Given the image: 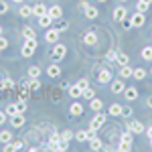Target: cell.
<instances>
[{
    "instance_id": "6da1fadb",
    "label": "cell",
    "mask_w": 152,
    "mask_h": 152,
    "mask_svg": "<svg viewBox=\"0 0 152 152\" xmlns=\"http://www.w3.org/2000/svg\"><path fill=\"white\" fill-rule=\"evenodd\" d=\"M37 51V39H24V45L20 49L23 57H33V53Z\"/></svg>"
},
{
    "instance_id": "7a4b0ae2",
    "label": "cell",
    "mask_w": 152,
    "mask_h": 152,
    "mask_svg": "<svg viewBox=\"0 0 152 152\" xmlns=\"http://www.w3.org/2000/svg\"><path fill=\"white\" fill-rule=\"evenodd\" d=\"M104 124H105V114H102V112H95L94 120L89 122V130H95V132H97V130L102 128Z\"/></svg>"
},
{
    "instance_id": "3957f363",
    "label": "cell",
    "mask_w": 152,
    "mask_h": 152,
    "mask_svg": "<svg viewBox=\"0 0 152 152\" xmlns=\"http://www.w3.org/2000/svg\"><path fill=\"white\" fill-rule=\"evenodd\" d=\"M120 150L128 152L130 148H132V132H126V134H122L120 136V146H118Z\"/></svg>"
},
{
    "instance_id": "277c9868",
    "label": "cell",
    "mask_w": 152,
    "mask_h": 152,
    "mask_svg": "<svg viewBox=\"0 0 152 152\" xmlns=\"http://www.w3.org/2000/svg\"><path fill=\"white\" fill-rule=\"evenodd\" d=\"M146 23V16H144V12H140V10H136L132 16H130V26H142V24Z\"/></svg>"
},
{
    "instance_id": "5b68a950",
    "label": "cell",
    "mask_w": 152,
    "mask_h": 152,
    "mask_svg": "<svg viewBox=\"0 0 152 152\" xmlns=\"http://www.w3.org/2000/svg\"><path fill=\"white\" fill-rule=\"evenodd\" d=\"M126 126H128V132H132V134H142V132L146 130L140 120H132V122H128Z\"/></svg>"
},
{
    "instance_id": "8992f818",
    "label": "cell",
    "mask_w": 152,
    "mask_h": 152,
    "mask_svg": "<svg viewBox=\"0 0 152 152\" xmlns=\"http://www.w3.org/2000/svg\"><path fill=\"white\" fill-rule=\"evenodd\" d=\"M65 55H67V47H65L63 43H57L55 49H53V57H55V61H61Z\"/></svg>"
},
{
    "instance_id": "52a82bcc",
    "label": "cell",
    "mask_w": 152,
    "mask_h": 152,
    "mask_svg": "<svg viewBox=\"0 0 152 152\" xmlns=\"http://www.w3.org/2000/svg\"><path fill=\"white\" fill-rule=\"evenodd\" d=\"M59 144H61V134L53 132V134H51V138H49L47 148H51V150H59Z\"/></svg>"
},
{
    "instance_id": "ba28073f",
    "label": "cell",
    "mask_w": 152,
    "mask_h": 152,
    "mask_svg": "<svg viewBox=\"0 0 152 152\" xmlns=\"http://www.w3.org/2000/svg\"><path fill=\"white\" fill-rule=\"evenodd\" d=\"M45 41H47V43H57L59 41V28H47Z\"/></svg>"
},
{
    "instance_id": "9c48e42d",
    "label": "cell",
    "mask_w": 152,
    "mask_h": 152,
    "mask_svg": "<svg viewBox=\"0 0 152 152\" xmlns=\"http://www.w3.org/2000/svg\"><path fill=\"white\" fill-rule=\"evenodd\" d=\"M47 12H49V16H51L53 20H55V18H61V16H63V8H61L59 4H53L51 8H47Z\"/></svg>"
},
{
    "instance_id": "30bf717a",
    "label": "cell",
    "mask_w": 152,
    "mask_h": 152,
    "mask_svg": "<svg viewBox=\"0 0 152 152\" xmlns=\"http://www.w3.org/2000/svg\"><path fill=\"white\" fill-rule=\"evenodd\" d=\"M97 81L99 83H110L112 81V73H110V69H99V73H97Z\"/></svg>"
},
{
    "instance_id": "8fae6325",
    "label": "cell",
    "mask_w": 152,
    "mask_h": 152,
    "mask_svg": "<svg viewBox=\"0 0 152 152\" xmlns=\"http://www.w3.org/2000/svg\"><path fill=\"white\" fill-rule=\"evenodd\" d=\"M126 16H128V10H126L124 6H118V8H114V20H118V23H120V20H124Z\"/></svg>"
},
{
    "instance_id": "7c38bea8",
    "label": "cell",
    "mask_w": 152,
    "mask_h": 152,
    "mask_svg": "<svg viewBox=\"0 0 152 152\" xmlns=\"http://www.w3.org/2000/svg\"><path fill=\"white\" fill-rule=\"evenodd\" d=\"M83 43H85V45H89V47H91V45H95V43H97V35H95L94 31L85 33V35H83Z\"/></svg>"
},
{
    "instance_id": "4fadbf2b",
    "label": "cell",
    "mask_w": 152,
    "mask_h": 152,
    "mask_svg": "<svg viewBox=\"0 0 152 152\" xmlns=\"http://www.w3.org/2000/svg\"><path fill=\"white\" fill-rule=\"evenodd\" d=\"M10 122H12V128H23L24 126V114H14Z\"/></svg>"
},
{
    "instance_id": "5bb4252c",
    "label": "cell",
    "mask_w": 152,
    "mask_h": 152,
    "mask_svg": "<svg viewBox=\"0 0 152 152\" xmlns=\"http://www.w3.org/2000/svg\"><path fill=\"white\" fill-rule=\"evenodd\" d=\"M69 114L71 116H81L83 114V105L79 104V102H73V104L69 105Z\"/></svg>"
},
{
    "instance_id": "9a60e30c",
    "label": "cell",
    "mask_w": 152,
    "mask_h": 152,
    "mask_svg": "<svg viewBox=\"0 0 152 152\" xmlns=\"http://www.w3.org/2000/svg\"><path fill=\"white\" fill-rule=\"evenodd\" d=\"M124 95H126L128 102H134V99H138V89L136 87H126L124 89Z\"/></svg>"
},
{
    "instance_id": "2e32d148",
    "label": "cell",
    "mask_w": 152,
    "mask_h": 152,
    "mask_svg": "<svg viewBox=\"0 0 152 152\" xmlns=\"http://www.w3.org/2000/svg\"><path fill=\"white\" fill-rule=\"evenodd\" d=\"M47 75L49 77H59V75H61V67H59L57 63H51L47 67Z\"/></svg>"
},
{
    "instance_id": "e0dca14e",
    "label": "cell",
    "mask_w": 152,
    "mask_h": 152,
    "mask_svg": "<svg viewBox=\"0 0 152 152\" xmlns=\"http://www.w3.org/2000/svg\"><path fill=\"white\" fill-rule=\"evenodd\" d=\"M43 14H47V6L43 4V2H39L33 6V16H43Z\"/></svg>"
},
{
    "instance_id": "ac0fdd59",
    "label": "cell",
    "mask_w": 152,
    "mask_h": 152,
    "mask_svg": "<svg viewBox=\"0 0 152 152\" xmlns=\"http://www.w3.org/2000/svg\"><path fill=\"white\" fill-rule=\"evenodd\" d=\"M124 89H126V87H124V81H122V79H114V81H112V91H114V94H124Z\"/></svg>"
},
{
    "instance_id": "d6986e66",
    "label": "cell",
    "mask_w": 152,
    "mask_h": 152,
    "mask_svg": "<svg viewBox=\"0 0 152 152\" xmlns=\"http://www.w3.org/2000/svg\"><path fill=\"white\" fill-rule=\"evenodd\" d=\"M18 14H20L23 18H28V16H33V6H28V4H20V8H18Z\"/></svg>"
},
{
    "instance_id": "ffe728a7",
    "label": "cell",
    "mask_w": 152,
    "mask_h": 152,
    "mask_svg": "<svg viewBox=\"0 0 152 152\" xmlns=\"http://www.w3.org/2000/svg\"><path fill=\"white\" fill-rule=\"evenodd\" d=\"M83 12H85V16H87L89 20L97 18V8H95V6H91V4H87V8H83Z\"/></svg>"
},
{
    "instance_id": "44dd1931",
    "label": "cell",
    "mask_w": 152,
    "mask_h": 152,
    "mask_svg": "<svg viewBox=\"0 0 152 152\" xmlns=\"http://www.w3.org/2000/svg\"><path fill=\"white\" fill-rule=\"evenodd\" d=\"M0 142H2V144H10L12 142V132L2 130V132H0Z\"/></svg>"
},
{
    "instance_id": "7402d4cb",
    "label": "cell",
    "mask_w": 152,
    "mask_h": 152,
    "mask_svg": "<svg viewBox=\"0 0 152 152\" xmlns=\"http://www.w3.org/2000/svg\"><path fill=\"white\" fill-rule=\"evenodd\" d=\"M132 67H130V65H122V69H120V77H122V79H128V77H132Z\"/></svg>"
},
{
    "instance_id": "603a6c76",
    "label": "cell",
    "mask_w": 152,
    "mask_h": 152,
    "mask_svg": "<svg viewBox=\"0 0 152 152\" xmlns=\"http://www.w3.org/2000/svg\"><path fill=\"white\" fill-rule=\"evenodd\" d=\"M51 24H53V18L49 16V12L43 14V16H39V26H51Z\"/></svg>"
},
{
    "instance_id": "cb8c5ba5",
    "label": "cell",
    "mask_w": 152,
    "mask_h": 152,
    "mask_svg": "<svg viewBox=\"0 0 152 152\" xmlns=\"http://www.w3.org/2000/svg\"><path fill=\"white\" fill-rule=\"evenodd\" d=\"M91 104H89V107L94 110V112H102V107H104V102L102 99H97V97H94V99H89Z\"/></svg>"
},
{
    "instance_id": "d4e9b609",
    "label": "cell",
    "mask_w": 152,
    "mask_h": 152,
    "mask_svg": "<svg viewBox=\"0 0 152 152\" xmlns=\"http://www.w3.org/2000/svg\"><path fill=\"white\" fill-rule=\"evenodd\" d=\"M75 138L79 142H87L89 140V130H79V132H75Z\"/></svg>"
},
{
    "instance_id": "484cf974",
    "label": "cell",
    "mask_w": 152,
    "mask_h": 152,
    "mask_svg": "<svg viewBox=\"0 0 152 152\" xmlns=\"http://www.w3.org/2000/svg\"><path fill=\"white\" fill-rule=\"evenodd\" d=\"M69 95H71V97H75V99H79V97H81V89H79V85H77V83L69 87Z\"/></svg>"
},
{
    "instance_id": "4316f807",
    "label": "cell",
    "mask_w": 152,
    "mask_h": 152,
    "mask_svg": "<svg viewBox=\"0 0 152 152\" xmlns=\"http://www.w3.org/2000/svg\"><path fill=\"white\" fill-rule=\"evenodd\" d=\"M23 37H24V39H37L35 28H31V26H24V28H23Z\"/></svg>"
},
{
    "instance_id": "83f0119b",
    "label": "cell",
    "mask_w": 152,
    "mask_h": 152,
    "mask_svg": "<svg viewBox=\"0 0 152 152\" xmlns=\"http://www.w3.org/2000/svg\"><path fill=\"white\" fill-rule=\"evenodd\" d=\"M110 116H122V105L120 104H112L110 105Z\"/></svg>"
},
{
    "instance_id": "f1b7e54d",
    "label": "cell",
    "mask_w": 152,
    "mask_h": 152,
    "mask_svg": "<svg viewBox=\"0 0 152 152\" xmlns=\"http://www.w3.org/2000/svg\"><path fill=\"white\" fill-rule=\"evenodd\" d=\"M152 4V0H138V8L136 10H140V12H146L148 10V6Z\"/></svg>"
},
{
    "instance_id": "f546056e",
    "label": "cell",
    "mask_w": 152,
    "mask_h": 152,
    "mask_svg": "<svg viewBox=\"0 0 152 152\" xmlns=\"http://www.w3.org/2000/svg\"><path fill=\"white\" fill-rule=\"evenodd\" d=\"M14 114H20V110H18V104H10L6 107V116H14Z\"/></svg>"
},
{
    "instance_id": "4dcf8cb0",
    "label": "cell",
    "mask_w": 152,
    "mask_h": 152,
    "mask_svg": "<svg viewBox=\"0 0 152 152\" xmlns=\"http://www.w3.org/2000/svg\"><path fill=\"white\" fill-rule=\"evenodd\" d=\"M28 89H31V91H37V89H41V81H39L37 77H31V81H28Z\"/></svg>"
},
{
    "instance_id": "1f68e13d",
    "label": "cell",
    "mask_w": 152,
    "mask_h": 152,
    "mask_svg": "<svg viewBox=\"0 0 152 152\" xmlns=\"http://www.w3.org/2000/svg\"><path fill=\"white\" fill-rule=\"evenodd\" d=\"M132 77H134V79H144V77H146V71L142 69V67H138V69L132 71Z\"/></svg>"
},
{
    "instance_id": "d6a6232c",
    "label": "cell",
    "mask_w": 152,
    "mask_h": 152,
    "mask_svg": "<svg viewBox=\"0 0 152 152\" xmlns=\"http://www.w3.org/2000/svg\"><path fill=\"white\" fill-rule=\"evenodd\" d=\"M120 65H130V59H128V55L126 53H118V59H116Z\"/></svg>"
},
{
    "instance_id": "836d02e7",
    "label": "cell",
    "mask_w": 152,
    "mask_h": 152,
    "mask_svg": "<svg viewBox=\"0 0 152 152\" xmlns=\"http://www.w3.org/2000/svg\"><path fill=\"white\" fill-rule=\"evenodd\" d=\"M140 55H142V59H146V61H152V47H144Z\"/></svg>"
},
{
    "instance_id": "e575fe53",
    "label": "cell",
    "mask_w": 152,
    "mask_h": 152,
    "mask_svg": "<svg viewBox=\"0 0 152 152\" xmlns=\"http://www.w3.org/2000/svg\"><path fill=\"white\" fill-rule=\"evenodd\" d=\"M81 95L85 97V99H94V97H95V91L91 89V87H85V89L81 91Z\"/></svg>"
},
{
    "instance_id": "d590c367",
    "label": "cell",
    "mask_w": 152,
    "mask_h": 152,
    "mask_svg": "<svg viewBox=\"0 0 152 152\" xmlns=\"http://www.w3.org/2000/svg\"><path fill=\"white\" fill-rule=\"evenodd\" d=\"M73 136H75V134H73L71 130H63V132H61V140H65V142H69Z\"/></svg>"
},
{
    "instance_id": "8d00e7d4",
    "label": "cell",
    "mask_w": 152,
    "mask_h": 152,
    "mask_svg": "<svg viewBox=\"0 0 152 152\" xmlns=\"http://www.w3.org/2000/svg\"><path fill=\"white\" fill-rule=\"evenodd\" d=\"M2 87L4 89H14V81H12L10 77H6V79H2Z\"/></svg>"
},
{
    "instance_id": "74e56055",
    "label": "cell",
    "mask_w": 152,
    "mask_h": 152,
    "mask_svg": "<svg viewBox=\"0 0 152 152\" xmlns=\"http://www.w3.org/2000/svg\"><path fill=\"white\" fill-rule=\"evenodd\" d=\"M39 73H41V67H39V65L28 67V75H31V77H39Z\"/></svg>"
},
{
    "instance_id": "f35d334b",
    "label": "cell",
    "mask_w": 152,
    "mask_h": 152,
    "mask_svg": "<svg viewBox=\"0 0 152 152\" xmlns=\"http://www.w3.org/2000/svg\"><path fill=\"white\" fill-rule=\"evenodd\" d=\"M105 59H107V61H116V59H118V51H114V49H112V51H107Z\"/></svg>"
},
{
    "instance_id": "ab89813d",
    "label": "cell",
    "mask_w": 152,
    "mask_h": 152,
    "mask_svg": "<svg viewBox=\"0 0 152 152\" xmlns=\"http://www.w3.org/2000/svg\"><path fill=\"white\" fill-rule=\"evenodd\" d=\"M77 85H79V89H85V87H89V83H87V79H85V77H81V79H79V81H77Z\"/></svg>"
},
{
    "instance_id": "60d3db41",
    "label": "cell",
    "mask_w": 152,
    "mask_h": 152,
    "mask_svg": "<svg viewBox=\"0 0 152 152\" xmlns=\"http://www.w3.org/2000/svg\"><path fill=\"white\" fill-rule=\"evenodd\" d=\"M8 45H10V43H8V41H6L4 37H0V51H4V49H8Z\"/></svg>"
},
{
    "instance_id": "b9f144b4",
    "label": "cell",
    "mask_w": 152,
    "mask_h": 152,
    "mask_svg": "<svg viewBox=\"0 0 152 152\" xmlns=\"http://www.w3.org/2000/svg\"><path fill=\"white\" fill-rule=\"evenodd\" d=\"M122 116L130 118V116H132V107H124V105H122Z\"/></svg>"
},
{
    "instance_id": "7bdbcfd3",
    "label": "cell",
    "mask_w": 152,
    "mask_h": 152,
    "mask_svg": "<svg viewBox=\"0 0 152 152\" xmlns=\"http://www.w3.org/2000/svg\"><path fill=\"white\" fill-rule=\"evenodd\" d=\"M8 10V6H6V2H0V12H2V14H4V12Z\"/></svg>"
},
{
    "instance_id": "ee69618b",
    "label": "cell",
    "mask_w": 152,
    "mask_h": 152,
    "mask_svg": "<svg viewBox=\"0 0 152 152\" xmlns=\"http://www.w3.org/2000/svg\"><path fill=\"white\" fill-rule=\"evenodd\" d=\"M4 120H6V112H0V124H4Z\"/></svg>"
},
{
    "instance_id": "f6af8a7d",
    "label": "cell",
    "mask_w": 152,
    "mask_h": 152,
    "mask_svg": "<svg viewBox=\"0 0 152 152\" xmlns=\"http://www.w3.org/2000/svg\"><path fill=\"white\" fill-rule=\"evenodd\" d=\"M146 136H148V138L152 140V126H150V128H146Z\"/></svg>"
},
{
    "instance_id": "bcb514c9",
    "label": "cell",
    "mask_w": 152,
    "mask_h": 152,
    "mask_svg": "<svg viewBox=\"0 0 152 152\" xmlns=\"http://www.w3.org/2000/svg\"><path fill=\"white\" fill-rule=\"evenodd\" d=\"M146 105H148V107H152V95L148 97V102H146Z\"/></svg>"
},
{
    "instance_id": "7dc6e473",
    "label": "cell",
    "mask_w": 152,
    "mask_h": 152,
    "mask_svg": "<svg viewBox=\"0 0 152 152\" xmlns=\"http://www.w3.org/2000/svg\"><path fill=\"white\" fill-rule=\"evenodd\" d=\"M14 2H16V4H23V2H24V0H14Z\"/></svg>"
},
{
    "instance_id": "c3c4849f",
    "label": "cell",
    "mask_w": 152,
    "mask_h": 152,
    "mask_svg": "<svg viewBox=\"0 0 152 152\" xmlns=\"http://www.w3.org/2000/svg\"><path fill=\"white\" fill-rule=\"evenodd\" d=\"M0 91H4V87H2V81H0Z\"/></svg>"
},
{
    "instance_id": "681fc988",
    "label": "cell",
    "mask_w": 152,
    "mask_h": 152,
    "mask_svg": "<svg viewBox=\"0 0 152 152\" xmlns=\"http://www.w3.org/2000/svg\"><path fill=\"white\" fill-rule=\"evenodd\" d=\"M97 2H107V0H97Z\"/></svg>"
},
{
    "instance_id": "f907efd6",
    "label": "cell",
    "mask_w": 152,
    "mask_h": 152,
    "mask_svg": "<svg viewBox=\"0 0 152 152\" xmlns=\"http://www.w3.org/2000/svg\"><path fill=\"white\" fill-rule=\"evenodd\" d=\"M0 37H2V26H0Z\"/></svg>"
},
{
    "instance_id": "816d5d0a",
    "label": "cell",
    "mask_w": 152,
    "mask_h": 152,
    "mask_svg": "<svg viewBox=\"0 0 152 152\" xmlns=\"http://www.w3.org/2000/svg\"><path fill=\"white\" fill-rule=\"evenodd\" d=\"M120 2H128V0H120Z\"/></svg>"
},
{
    "instance_id": "f5cc1de1",
    "label": "cell",
    "mask_w": 152,
    "mask_h": 152,
    "mask_svg": "<svg viewBox=\"0 0 152 152\" xmlns=\"http://www.w3.org/2000/svg\"><path fill=\"white\" fill-rule=\"evenodd\" d=\"M150 144H152V140H150Z\"/></svg>"
},
{
    "instance_id": "db71d44e",
    "label": "cell",
    "mask_w": 152,
    "mask_h": 152,
    "mask_svg": "<svg viewBox=\"0 0 152 152\" xmlns=\"http://www.w3.org/2000/svg\"><path fill=\"white\" fill-rule=\"evenodd\" d=\"M0 14H2V12H0Z\"/></svg>"
}]
</instances>
